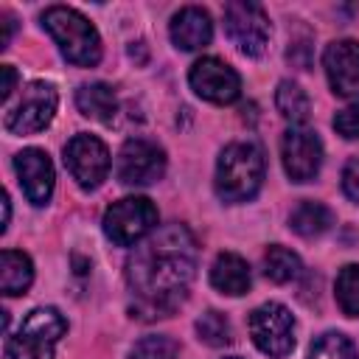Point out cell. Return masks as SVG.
Instances as JSON below:
<instances>
[{"label": "cell", "instance_id": "cell-16", "mask_svg": "<svg viewBox=\"0 0 359 359\" xmlns=\"http://www.w3.org/2000/svg\"><path fill=\"white\" fill-rule=\"evenodd\" d=\"M210 283L230 297H238L250 289V266L236 252H219L210 266Z\"/></svg>", "mask_w": 359, "mask_h": 359}, {"label": "cell", "instance_id": "cell-30", "mask_svg": "<svg viewBox=\"0 0 359 359\" xmlns=\"http://www.w3.org/2000/svg\"><path fill=\"white\" fill-rule=\"evenodd\" d=\"M230 359H238V356H230Z\"/></svg>", "mask_w": 359, "mask_h": 359}, {"label": "cell", "instance_id": "cell-2", "mask_svg": "<svg viewBox=\"0 0 359 359\" xmlns=\"http://www.w3.org/2000/svg\"><path fill=\"white\" fill-rule=\"evenodd\" d=\"M264 182V154L255 143H230L216 163V194L224 202H247Z\"/></svg>", "mask_w": 359, "mask_h": 359}, {"label": "cell", "instance_id": "cell-10", "mask_svg": "<svg viewBox=\"0 0 359 359\" xmlns=\"http://www.w3.org/2000/svg\"><path fill=\"white\" fill-rule=\"evenodd\" d=\"M165 171V151L146 140V137H129L118 151L115 174L123 185H151Z\"/></svg>", "mask_w": 359, "mask_h": 359}, {"label": "cell", "instance_id": "cell-22", "mask_svg": "<svg viewBox=\"0 0 359 359\" xmlns=\"http://www.w3.org/2000/svg\"><path fill=\"white\" fill-rule=\"evenodd\" d=\"M309 359H359L353 342L337 331H325L311 342Z\"/></svg>", "mask_w": 359, "mask_h": 359}, {"label": "cell", "instance_id": "cell-24", "mask_svg": "<svg viewBox=\"0 0 359 359\" xmlns=\"http://www.w3.org/2000/svg\"><path fill=\"white\" fill-rule=\"evenodd\" d=\"M196 334L202 342L213 345V348H222V345H230L233 342V331H230V323L222 311H205L199 320H196Z\"/></svg>", "mask_w": 359, "mask_h": 359}, {"label": "cell", "instance_id": "cell-6", "mask_svg": "<svg viewBox=\"0 0 359 359\" xmlns=\"http://www.w3.org/2000/svg\"><path fill=\"white\" fill-rule=\"evenodd\" d=\"M157 227V208L146 196H126L107 208L104 233L112 244L129 247Z\"/></svg>", "mask_w": 359, "mask_h": 359}, {"label": "cell", "instance_id": "cell-5", "mask_svg": "<svg viewBox=\"0 0 359 359\" xmlns=\"http://www.w3.org/2000/svg\"><path fill=\"white\" fill-rule=\"evenodd\" d=\"M56 104H59V95H56L53 84H48V81H31V84L22 87L20 98L6 107L3 126L11 135H34V132H42L53 121Z\"/></svg>", "mask_w": 359, "mask_h": 359}, {"label": "cell", "instance_id": "cell-26", "mask_svg": "<svg viewBox=\"0 0 359 359\" xmlns=\"http://www.w3.org/2000/svg\"><path fill=\"white\" fill-rule=\"evenodd\" d=\"M334 129L342 137H348V140H356L359 137V98L334 115Z\"/></svg>", "mask_w": 359, "mask_h": 359}, {"label": "cell", "instance_id": "cell-28", "mask_svg": "<svg viewBox=\"0 0 359 359\" xmlns=\"http://www.w3.org/2000/svg\"><path fill=\"white\" fill-rule=\"evenodd\" d=\"M0 73H3V87H0V98L8 104V98H11V93H14V84H17V70L11 67V65H3L0 67Z\"/></svg>", "mask_w": 359, "mask_h": 359}, {"label": "cell", "instance_id": "cell-18", "mask_svg": "<svg viewBox=\"0 0 359 359\" xmlns=\"http://www.w3.org/2000/svg\"><path fill=\"white\" fill-rule=\"evenodd\" d=\"M34 280V266H31V258L25 252H17V250H3L0 252V289L3 294L14 297V294H22Z\"/></svg>", "mask_w": 359, "mask_h": 359}, {"label": "cell", "instance_id": "cell-11", "mask_svg": "<svg viewBox=\"0 0 359 359\" xmlns=\"http://www.w3.org/2000/svg\"><path fill=\"white\" fill-rule=\"evenodd\" d=\"M280 157H283V168L292 182H309L320 171L323 143H320L317 132L292 126L280 140Z\"/></svg>", "mask_w": 359, "mask_h": 359}, {"label": "cell", "instance_id": "cell-23", "mask_svg": "<svg viewBox=\"0 0 359 359\" xmlns=\"http://www.w3.org/2000/svg\"><path fill=\"white\" fill-rule=\"evenodd\" d=\"M337 303L348 317H359V266L348 264L337 275Z\"/></svg>", "mask_w": 359, "mask_h": 359}, {"label": "cell", "instance_id": "cell-14", "mask_svg": "<svg viewBox=\"0 0 359 359\" xmlns=\"http://www.w3.org/2000/svg\"><path fill=\"white\" fill-rule=\"evenodd\" d=\"M14 171L20 177V185L34 205H45L53 191V165L50 157L42 149H22L14 157Z\"/></svg>", "mask_w": 359, "mask_h": 359}, {"label": "cell", "instance_id": "cell-4", "mask_svg": "<svg viewBox=\"0 0 359 359\" xmlns=\"http://www.w3.org/2000/svg\"><path fill=\"white\" fill-rule=\"evenodd\" d=\"M67 331L56 309H34L25 314L20 331L6 342V359H53L56 339Z\"/></svg>", "mask_w": 359, "mask_h": 359}, {"label": "cell", "instance_id": "cell-15", "mask_svg": "<svg viewBox=\"0 0 359 359\" xmlns=\"http://www.w3.org/2000/svg\"><path fill=\"white\" fill-rule=\"evenodd\" d=\"M213 36V22L205 8L199 6H185L171 17V42L182 50H199L210 42Z\"/></svg>", "mask_w": 359, "mask_h": 359}, {"label": "cell", "instance_id": "cell-3", "mask_svg": "<svg viewBox=\"0 0 359 359\" xmlns=\"http://www.w3.org/2000/svg\"><path fill=\"white\" fill-rule=\"evenodd\" d=\"M42 25L50 31V36L56 39L62 56L70 65L79 67H93L101 59V39L98 31L93 28V22L87 17H81L76 8L67 6H50L42 14Z\"/></svg>", "mask_w": 359, "mask_h": 359}, {"label": "cell", "instance_id": "cell-9", "mask_svg": "<svg viewBox=\"0 0 359 359\" xmlns=\"http://www.w3.org/2000/svg\"><path fill=\"white\" fill-rule=\"evenodd\" d=\"M65 165L84 191H93L109 174V151L95 135L81 132L70 137V143L65 146Z\"/></svg>", "mask_w": 359, "mask_h": 359}, {"label": "cell", "instance_id": "cell-12", "mask_svg": "<svg viewBox=\"0 0 359 359\" xmlns=\"http://www.w3.org/2000/svg\"><path fill=\"white\" fill-rule=\"evenodd\" d=\"M188 81H191V87H194L196 95H202L205 101H213V104H230L241 93L238 73L230 65H224L222 59H213V56L199 59L191 67Z\"/></svg>", "mask_w": 359, "mask_h": 359}, {"label": "cell", "instance_id": "cell-8", "mask_svg": "<svg viewBox=\"0 0 359 359\" xmlns=\"http://www.w3.org/2000/svg\"><path fill=\"white\" fill-rule=\"evenodd\" d=\"M224 31L244 56H261L269 42V17L258 3L233 0L224 6Z\"/></svg>", "mask_w": 359, "mask_h": 359}, {"label": "cell", "instance_id": "cell-27", "mask_svg": "<svg viewBox=\"0 0 359 359\" xmlns=\"http://www.w3.org/2000/svg\"><path fill=\"white\" fill-rule=\"evenodd\" d=\"M342 191L348 199L359 202V157H351L342 168Z\"/></svg>", "mask_w": 359, "mask_h": 359}, {"label": "cell", "instance_id": "cell-20", "mask_svg": "<svg viewBox=\"0 0 359 359\" xmlns=\"http://www.w3.org/2000/svg\"><path fill=\"white\" fill-rule=\"evenodd\" d=\"M275 107H278V112H280L286 121H292V123H303V121L309 118V112H311V104H309L306 90H303L300 84L289 81V79L278 84Z\"/></svg>", "mask_w": 359, "mask_h": 359}, {"label": "cell", "instance_id": "cell-7", "mask_svg": "<svg viewBox=\"0 0 359 359\" xmlns=\"http://www.w3.org/2000/svg\"><path fill=\"white\" fill-rule=\"evenodd\" d=\"M250 334L261 353L283 359L294 348V317L280 303H264L250 314Z\"/></svg>", "mask_w": 359, "mask_h": 359}, {"label": "cell", "instance_id": "cell-1", "mask_svg": "<svg viewBox=\"0 0 359 359\" xmlns=\"http://www.w3.org/2000/svg\"><path fill=\"white\" fill-rule=\"evenodd\" d=\"M196 269V238L182 224L154 230L126 261V280L135 294L132 311L143 320L168 317L188 294Z\"/></svg>", "mask_w": 359, "mask_h": 359}, {"label": "cell", "instance_id": "cell-19", "mask_svg": "<svg viewBox=\"0 0 359 359\" xmlns=\"http://www.w3.org/2000/svg\"><path fill=\"white\" fill-rule=\"evenodd\" d=\"M331 224H334L331 210H328L325 205H320V202H309V199L300 202V205L292 210V216H289V227H292L294 233L306 236V238L325 233Z\"/></svg>", "mask_w": 359, "mask_h": 359}, {"label": "cell", "instance_id": "cell-17", "mask_svg": "<svg viewBox=\"0 0 359 359\" xmlns=\"http://www.w3.org/2000/svg\"><path fill=\"white\" fill-rule=\"evenodd\" d=\"M76 107H79L81 115H87L93 121H101V123H109L115 118L118 98H115L109 84L93 81V84H81L76 90Z\"/></svg>", "mask_w": 359, "mask_h": 359}, {"label": "cell", "instance_id": "cell-29", "mask_svg": "<svg viewBox=\"0 0 359 359\" xmlns=\"http://www.w3.org/2000/svg\"><path fill=\"white\" fill-rule=\"evenodd\" d=\"M0 20H3V36H0V48H8V39H11V34H14V17H11L8 11H3V14H0Z\"/></svg>", "mask_w": 359, "mask_h": 359}, {"label": "cell", "instance_id": "cell-25", "mask_svg": "<svg viewBox=\"0 0 359 359\" xmlns=\"http://www.w3.org/2000/svg\"><path fill=\"white\" fill-rule=\"evenodd\" d=\"M129 359H180V345L171 337L151 334V337H143L140 342H135Z\"/></svg>", "mask_w": 359, "mask_h": 359}, {"label": "cell", "instance_id": "cell-13", "mask_svg": "<svg viewBox=\"0 0 359 359\" xmlns=\"http://www.w3.org/2000/svg\"><path fill=\"white\" fill-rule=\"evenodd\" d=\"M328 84L337 95H359V42L337 39L323 53Z\"/></svg>", "mask_w": 359, "mask_h": 359}, {"label": "cell", "instance_id": "cell-21", "mask_svg": "<svg viewBox=\"0 0 359 359\" xmlns=\"http://www.w3.org/2000/svg\"><path fill=\"white\" fill-rule=\"evenodd\" d=\"M300 258L292 252V250H286V247H280V244H272L269 250H266V255H264V275L269 278V280H275V283H289V280H294L297 275H300Z\"/></svg>", "mask_w": 359, "mask_h": 359}]
</instances>
